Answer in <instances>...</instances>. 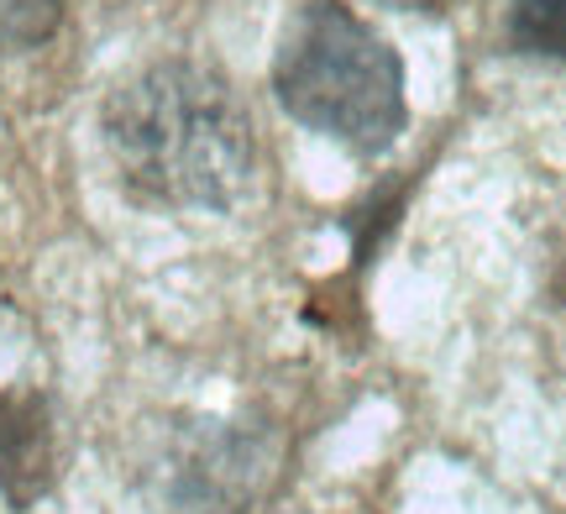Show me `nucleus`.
Returning <instances> with one entry per match:
<instances>
[{
  "label": "nucleus",
  "mask_w": 566,
  "mask_h": 514,
  "mask_svg": "<svg viewBox=\"0 0 566 514\" xmlns=\"http://www.w3.org/2000/svg\"><path fill=\"white\" fill-rule=\"evenodd\" d=\"M273 95L294 122L352 153H384L409 126L405 63L342 0L300 6L273 59Z\"/></svg>",
  "instance_id": "nucleus-2"
},
{
  "label": "nucleus",
  "mask_w": 566,
  "mask_h": 514,
  "mask_svg": "<svg viewBox=\"0 0 566 514\" xmlns=\"http://www.w3.org/2000/svg\"><path fill=\"white\" fill-rule=\"evenodd\" d=\"M268 473V447L252 431L210 426L179 452L168 514H242Z\"/></svg>",
  "instance_id": "nucleus-3"
},
{
  "label": "nucleus",
  "mask_w": 566,
  "mask_h": 514,
  "mask_svg": "<svg viewBox=\"0 0 566 514\" xmlns=\"http://www.w3.org/2000/svg\"><path fill=\"white\" fill-rule=\"evenodd\" d=\"M63 0H0V53H27L59 32Z\"/></svg>",
  "instance_id": "nucleus-6"
},
{
  "label": "nucleus",
  "mask_w": 566,
  "mask_h": 514,
  "mask_svg": "<svg viewBox=\"0 0 566 514\" xmlns=\"http://www.w3.org/2000/svg\"><path fill=\"white\" fill-rule=\"evenodd\" d=\"M105 143L147 206L226 210L258 174V137L237 90L210 63L158 59L105 101Z\"/></svg>",
  "instance_id": "nucleus-1"
},
{
  "label": "nucleus",
  "mask_w": 566,
  "mask_h": 514,
  "mask_svg": "<svg viewBox=\"0 0 566 514\" xmlns=\"http://www.w3.org/2000/svg\"><path fill=\"white\" fill-rule=\"evenodd\" d=\"M59 483V420L48 394L0 389V494L11 510H32Z\"/></svg>",
  "instance_id": "nucleus-4"
},
{
  "label": "nucleus",
  "mask_w": 566,
  "mask_h": 514,
  "mask_svg": "<svg viewBox=\"0 0 566 514\" xmlns=\"http://www.w3.org/2000/svg\"><path fill=\"white\" fill-rule=\"evenodd\" d=\"M509 42L535 59H566V0H514Z\"/></svg>",
  "instance_id": "nucleus-5"
},
{
  "label": "nucleus",
  "mask_w": 566,
  "mask_h": 514,
  "mask_svg": "<svg viewBox=\"0 0 566 514\" xmlns=\"http://www.w3.org/2000/svg\"><path fill=\"white\" fill-rule=\"evenodd\" d=\"M394 6H409V11H441L446 0H394Z\"/></svg>",
  "instance_id": "nucleus-7"
}]
</instances>
